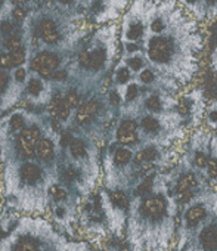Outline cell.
Returning a JSON list of instances; mask_svg holds the SVG:
<instances>
[{"instance_id":"obj_22","label":"cell","mask_w":217,"mask_h":251,"mask_svg":"<svg viewBox=\"0 0 217 251\" xmlns=\"http://www.w3.org/2000/svg\"><path fill=\"white\" fill-rule=\"evenodd\" d=\"M126 64L130 67V70L133 73H141L144 68H146V61H145V58L141 53H132L126 59Z\"/></svg>"},{"instance_id":"obj_11","label":"cell","mask_w":217,"mask_h":251,"mask_svg":"<svg viewBox=\"0 0 217 251\" xmlns=\"http://www.w3.org/2000/svg\"><path fill=\"white\" fill-rule=\"evenodd\" d=\"M36 155L43 164L49 166L55 160V145H53V142L50 139H48V138H40V141L36 145Z\"/></svg>"},{"instance_id":"obj_27","label":"cell","mask_w":217,"mask_h":251,"mask_svg":"<svg viewBox=\"0 0 217 251\" xmlns=\"http://www.w3.org/2000/svg\"><path fill=\"white\" fill-rule=\"evenodd\" d=\"M157 80V70L154 68H144L139 73V81L142 84H152Z\"/></svg>"},{"instance_id":"obj_37","label":"cell","mask_w":217,"mask_h":251,"mask_svg":"<svg viewBox=\"0 0 217 251\" xmlns=\"http://www.w3.org/2000/svg\"><path fill=\"white\" fill-rule=\"evenodd\" d=\"M211 67H213V71H214V74L217 77V46L211 53Z\"/></svg>"},{"instance_id":"obj_3","label":"cell","mask_w":217,"mask_h":251,"mask_svg":"<svg viewBox=\"0 0 217 251\" xmlns=\"http://www.w3.org/2000/svg\"><path fill=\"white\" fill-rule=\"evenodd\" d=\"M174 25L161 34L146 36L145 42V55L148 62H151L152 68L160 73H170L174 75L177 73V78L185 75L188 80V74L182 70V65L188 68V56H192L191 52H186V39L185 34L179 31L174 33Z\"/></svg>"},{"instance_id":"obj_8","label":"cell","mask_w":217,"mask_h":251,"mask_svg":"<svg viewBox=\"0 0 217 251\" xmlns=\"http://www.w3.org/2000/svg\"><path fill=\"white\" fill-rule=\"evenodd\" d=\"M144 2H139L132 8L123 23V39L124 43H138L146 36L148 28V15L145 14Z\"/></svg>"},{"instance_id":"obj_36","label":"cell","mask_w":217,"mask_h":251,"mask_svg":"<svg viewBox=\"0 0 217 251\" xmlns=\"http://www.w3.org/2000/svg\"><path fill=\"white\" fill-rule=\"evenodd\" d=\"M110 100H111V103L113 105H119L120 102H121V96H120V93L119 92H111L110 93Z\"/></svg>"},{"instance_id":"obj_35","label":"cell","mask_w":217,"mask_h":251,"mask_svg":"<svg viewBox=\"0 0 217 251\" xmlns=\"http://www.w3.org/2000/svg\"><path fill=\"white\" fill-rule=\"evenodd\" d=\"M11 67H12V62H11L9 53H3L2 55V68L3 70H9Z\"/></svg>"},{"instance_id":"obj_4","label":"cell","mask_w":217,"mask_h":251,"mask_svg":"<svg viewBox=\"0 0 217 251\" xmlns=\"http://www.w3.org/2000/svg\"><path fill=\"white\" fill-rule=\"evenodd\" d=\"M217 207V189L208 186L198 192L191 201L179 207L177 227L173 244V251H179L196 232L202 222H205L210 214Z\"/></svg>"},{"instance_id":"obj_20","label":"cell","mask_w":217,"mask_h":251,"mask_svg":"<svg viewBox=\"0 0 217 251\" xmlns=\"http://www.w3.org/2000/svg\"><path fill=\"white\" fill-rule=\"evenodd\" d=\"M27 92L33 99H39L45 93V83L39 77H31L27 84Z\"/></svg>"},{"instance_id":"obj_25","label":"cell","mask_w":217,"mask_h":251,"mask_svg":"<svg viewBox=\"0 0 217 251\" xmlns=\"http://www.w3.org/2000/svg\"><path fill=\"white\" fill-rule=\"evenodd\" d=\"M9 127L14 133H20L25 129V117L23 112H14L9 118Z\"/></svg>"},{"instance_id":"obj_1","label":"cell","mask_w":217,"mask_h":251,"mask_svg":"<svg viewBox=\"0 0 217 251\" xmlns=\"http://www.w3.org/2000/svg\"><path fill=\"white\" fill-rule=\"evenodd\" d=\"M179 205L166 176L158 175L155 188L132 197L124 230L129 251H171L176 236Z\"/></svg>"},{"instance_id":"obj_33","label":"cell","mask_w":217,"mask_h":251,"mask_svg":"<svg viewBox=\"0 0 217 251\" xmlns=\"http://www.w3.org/2000/svg\"><path fill=\"white\" fill-rule=\"evenodd\" d=\"M65 99H67V102L70 103V106H71V108H77V106H78V103H80V99H78V96H77V93H75V92H70V93H67Z\"/></svg>"},{"instance_id":"obj_10","label":"cell","mask_w":217,"mask_h":251,"mask_svg":"<svg viewBox=\"0 0 217 251\" xmlns=\"http://www.w3.org/2000/svg\"><path fill=\"white\" fill-rule=\"evenodd\" d=\"M138 127L139 124L135 120H123L120 127L117 130V139L121 145H135L138 142Z\"/></svg>"},{"instance_id":"obj_34","label":"cell","mask_w":217,"mask_h":251,"mask_svg":"<svg viewBox=\"0 0 217 251\" xmlns=\"http://www.w3.org/2000/svg\"><path fill=\"white\" fill-rule=\"evenodd\" d=\"M204 5H205L207 14H210V12L214 14V11L217 8V0H204Z\"/></svg>"},{"instance_id":"obj_40","label":"cell","mask_w":217,"mask_h":251,"mask_svg":"<svg viewBox=\"0 0 217 251\" xmlns=\"http://www.w3.org/2000/svg\"><path fill=\"white\" fill-rule=\"evenodd\" d=\"M2 28H3V34H5V36H6V34H11V33H12V30H14V28H12V25H11V24H8V23H3V27H2Z\"/></svg>"},{"instance_id":"obj_39","label":"cell","mask_w":217,"mask_h":251,"mask_svg":"<svg viewBox=\"0 0 217 251\" xmlns=\"http://www.w3.org/2000/svg\"><path fill=\"white\" fill-rule=\"evenodd\" d=\"M14 18H15L17 21H21V20L24 18V9L20 8V6L15 8V9H14Z\"/></svg>"},{"instance_id":"obj_13","label":"cell","mask_w":217,"mask_h":251,"mask_svg":"<svg viewBox=\"0 0 217 251\" xmlns=\"http://www.w3.org/2000/svg\"><path fill=\"white\" fill-rule=\"evenodd\" d=\"M135 158V154L132 152L130 148H119L116 150V152L113 154V158H111V166L113 169L116 170H124Z\"/></svg>"},{"instance_id":"obj_19","label":"cell","mask_w":217,"mask_h":251,"mask_svg":"<svg viewBox=\"0 0 217 251\" xmlns=\"http://www.w3.org/2000/svg\"><path fill=\"white\" fill-rule=\"evenodd\" d=\"M105 62V50H102L100 48L89 50V64H87V70L92 71H97L102 68Z\"/></svg>"},{"instance_id":"obj_2","label":"cell","mask_w":217,"mask_h":251,"mask_svg":"<svg viewBox=\"0 0 217 251\" xmlns=\"http://www.w3.org/2000/svg\"><path fill=\"white\" fill-rule=\"evenodd\" d=\"M68 239L50 219L24 214L3 233L2 251H61Z\"/></svg>"},{"instance_id":"obj_26","label":"cell","mask_w":217,"mask_h":251,"mask_svg":"<svg viewBox=\"0 0 217 251\" xmlns=\"http://www.w3.org/2000/svg\"><path fill=\"white\" fill-rule=\"evenodd\" d=\"M180 2L186 6V9H189L191 12H193L195 15L202 17L204 14H207L204 0H180Z\"/></svg>"},{"instance_id":"obj_28","label":"cell","mask_w":217,"mask_h":251,"mask_svg":"<svg viewBox=\"0 0 217 251\" xmlns=\"http://www.w3.org/2000/svg\"><path fill=\"white\" fill-rule=\"evenodd\" d=\"M138 96H139V86H138V83L132 81V83L126 84V90H124V100H126L127 103H130V102H133Z\"/></svg>"},{"instance_id":"obj_38","label":"cell","mask_w":217,"mask_h":251,"mask_svg":"<svg viewBox=\"0 0 217 251\" xmlns=\"http://www.w3.org/2000/svg\"><path fill=\"white\" fill-rule=\"evenodd\" d=\"M65 77H67V73H65L64 70H59V71H55V73H53V75H52V78H53V80H56V81H61V80H65Z\"/></svg>"},{"instance_id":"obj_24","label":"cell","mask_w":217,"mask_h":251,"mask_svg":"<svg viewBox=\"0 0 217 251\" xmlns=\"http://www.w3.org/2000/svg\"><path fill=\"white\" fill-rule=\"evenodd\" d=\"M145 108L151 112V114H157L163 109V99L160 95L152 93L149 96H146L145 99Z\"/></svg>"},{"instance_id":"obj_41","label":"cell","mask_w":217,"mask_h":251,"mask_svg":"<svg viewBox=\"0 0 217 251\" xmlns=\"http://www.w3.org/2000/svg\"><path fill=\"white\" fill-rule=\"evenodd\" d=\"M58 2H61L62 5H71L74 0H58Z\"/></svg>"},{"instance_id":"obj_30","label":"cell","mask_w":217,"mask_h":251,"mask_svg":"<svg viewBox=\"0 0 217 251\" xmlns=\"http://www.w3.org/2000/svg\"><path fill=\"white\" fill-rule=\"evenodd\" d=\"M89 242L83 241H68V244L61 250V251H89Z\"/></svg>"},{"instance_id":"obj_29","label":"cell","mask_w":217,"mask_h":251,"mask_svg":"<svg viewBox=\"0 0 217 251\" xmlns=\"http://www.w3.org/2000/svg\"><path fill=\"white\" fill-rule=\"evenodd\" d=\"M9 58H11L12 67H21L24 64V61H25V50L23 48L11 50L9 52Z\"/></svg>"},{"instance_id":"obj_42","label":"cell","mask_w":217,"mask_h":251,"mask_svg":"<svg viewBox=\"0 0 217 251\" xmlns=\"http://www.w3.org/2000/svg\"><path fill=\"white\" fill-rule=\"evenodd\" d=\"M89 251H99V250H93V248H90Z\"/></svg>"},{"instance_id":"obj_12","label":"cell","mask_w":217,"mask_h":251,"mask_svg":"<svg viewBox=\"0 0 217 251\" xmlns=\"http://www.w3.org/2000/svg\"><path fill=\"white\" fill-rule=\"evenodd\" d=\"M204 177L214 189H217V138L213 139L211 157H210V161H208L207 169L204 172Z\"/></svg>"},{"instance_id":"obj_21","label":"cell","mask_w":217,"mask_h":251,"mask_svg":"<svg viewBox=\"0 0 217 251\" xmlns=\"http://www.w3.org/2000/svg\"><path fill=\"white\" fill-rule=\"evenodd\" d=\"M133 71L130 70V67L126 62H121L117 68H116V81L120 86L129 84V81L132 80Z\"/></svg>"},{"instance_id":"obj_15","label":"cell","mask_w":217,"mask_h":251,"mask_svg":"<svg viewBox=\"0 0 217 251\" xmlns=\"http://www.w3.org/2000/svg\"><path fill=\"white\" fill-rule=\"evenodd\" d=\"M139 129L142 130L144 135H148V136H157L161 130V121L158 117L152 115V114H148V115H144L141 118V123H139Z\"/></svg>"},{"instance_id":"obj_23","label":"cell","mask_w":217,"mask_h":251,"mask_svg":"<svg viewBox=\"0 0 217 251\" xmlns=\"http://www.w3.org/2000/svg\"><path fill=\"white\" fill-rule=\"evenodd\" d=\"M204 118H205L210 129L217 130V100H213L205 108V117Z\"/></svg>"},{"instance_id":"obj_32","label":"cell","mask_w":217,"mask_h":251,"mask_svg":"<svg viewBox=\"0 0 217 251\" xmlns=\"http://www.w3.org/2000/svg\"><path fill=\"white\" fill-rule=\"evenodd\" d=\"M14 78H15L17 83H24L25 78H27V71H25V68L17 67V70H15V73H14Z\"/></svg>"},{"instance_id":"obj_43","label":"cell","mask_w":217,"mask_h":251,"mask_svg":"<svg viewBox=\"0 0 217 251\" xmlns=\"http://www.w3.org/2000/svg\"><path fill=\"white\" fill-rule=\"evenodd\" d=\"M214 14H217V8H216V11H214Z\"/></svg>"},{"instance_id":"obj_14","label":"cell","mask_w":217,"mask_h":251,"mask_svg":"<svg viewBox=\"0 0 217 251\" xmlns=\"http://www.w3.org/2000/svg\"><path fill=\"white\" fill-rule=\"evenodd\" d=\"M39 34L48 45H55L59 40V33L52 20H43L39 25Z\"/></svg>"},{"instance_id":"obj_9","label":"cell","mask_w":217,"mask_h":251,"mask_svg":"<svg viewBox=\"0 0 217 251\" xmlns=\"http://www.w3.org/2000/svg\"><path fill=\"white\" fill-rule=\"evenodd\" d=\"M59 67V59L56 55L50 53V52H42L39 53L30 64V68L36 73H39L42 77H52L53 73L58 70Z\"/></svg>"},{"instance_id":"obj_5","label":"cell","mask_w":217,"mask_h":251,"mask_svg":"<svg viewBox=\"0 0 217 251\" xmlns=\"http://www.w3.org/2000/svg\"><path fill=\"white\" fill-rule=\"evenodd\" d=\"M77 232L89 244L99 245L110 232L106 216L103 213L99 194H89L83 197L78 207V225Z\"/></svg>"},{"instance_id":"obj_6","label":"cell","mask_w":217,"mask_h":251,"mask_svg":"<svg viewBox=\"0 0 217 251\" xmlns=\"http://www.w3.org/2000/svg\"><path fill=\"white\" fill-rule=\"evenodd\" d=\"M100 204L110 226V232L117 238L124 236L130 197L124 189H102L99 191Z\"/></svg>"},{"instance_id":"obj_31","label":"cell","mask_w":217,"mask_h":251,"mask_svg":"<svg viewBox=\"0 0 217 251\" xmlns=\"http://www.w3.org/2000/svg\"><path fill=\"white\" fill-rule=\"evenodd\" d=\"M6 48L9 49V52H11V50H15V49H20V48H21V39L17 37V36L8 37V40H6Z\"/></svg>"},{"instance_id":"obj_7","label":"cell","mask_w":217,"mask_h":251,"mask_svg":"<svg viewBox=\"0 0 217 251\" xmlns=\"http://www.w3.org/2000/svg\"><path fill=\"white\" fill-rule=\"evenodd\" d=\"M179 251H217V207Z\"/></svg>"},{"instance_id":"obj_18","label":"cell","mask_w":217,"mask_h":251,"mask_svg":"<svg viewBox=\"0 0 217 251\" xmlns=\"http://www.w3.org/2000/svg\"><path fill=\"white\" fill-rule=\"evenodd\" d=\"M70 155L74 161L80 163V161H84L87 160V150L84 147V144L80 141V139H72L70 142Z\"/></svg>"},{"instance_id":"obj_17","label":"cell","mask_w":217,"mask_h":251,"mask_svg":"<svg viewBox=\"0 0 217 251\" xmlns=\"http://www.w3.org/2000/svg\"><path fill=\"white\" fill-rule=\"evenodd\" d=\"M97 109H99V103L96 100H89L87 103H84L78 108L75 118L80 124H84L89 120H92V117L97 112Z\"/></svg>"},{"instance_id":"obj_16","label":"cell","mask_w":217,"mask_h":251,"mask_svg":"<svg viewBox=\"0 0 217 251\" xmlns=\"http://www.w3.org/2000/svg\"><path fill=\"white\" fill-rule=\"evenodd\" d=\"M15 147H17V152L25 160L33 158V155L36 154V145L33 142H30L23 133L18 135V138L15 141Z\"/></svg>"}]
</instances>
